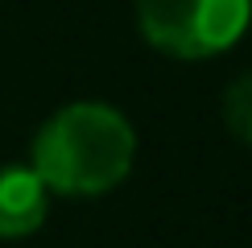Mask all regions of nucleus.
I'll use <instances>...</instances> for the list:
<instances>
[{
  "label": "nucleus",
  "mask_w": 252,
  "mask_h": 248,
  "mask_svg": "<svg viewBox=\"0 0 252 248\" xmlns=\"http://www.w3.org/2000/svg\"><path fill=\"white\" fill-rule=\"evenodd\" d=\"M252 21V0H136V29L153 50L203 62L232 50Z\"/></svg>",
  "instance_id": "nucleus-2"
},
{
  "label": "nucleus",
  "mask_w": 252,
  "mask_h": 248,
  "mask_svg": "<svg viewBox=\"0 0 252 248\" xmlns=\"http://www.w3.org/2000/svg\"><path fill=\"white\" fill-rule=\"evenodd\" d=\"M50 190L33 165H0V240L33 236L46 223Z\"/></svg>",
  "instance_id": "nucleus-3"
},
{
  "label": "nucleus",
  "mask_w": 252,
  "mask_h": 248,
  "mask_svg": "<svg viewBox=\"0 0 252 248\" xmlns=\"http://www.w3.org/2000/svg\"><path fill=\"white\" fill-rule=\"evenodd\" d=\"M136 161V132L112 103L79 99L58 108L29 145V165L50 194L99 199L128 178Z\"/></svg>",
  "instance_id": "nucleus-1"
},
{
  "label": "nucleus",
  "mask_w": 252,
  "mask_h": 248,
  "mask_svg": "<svg viewBox=\"0 0 252 248\" xmlns=\"http://www.w3.org/2000/svg\"><path fill=\"white\" fill-rule=\"evenodd\" d=\"M219 108H223V124L232 128V137L252 149V70L240 75L232 87L223 91V103H219Z\"/></svg>",
  "instance_id": "nucleus-4"
}]
</instances>
